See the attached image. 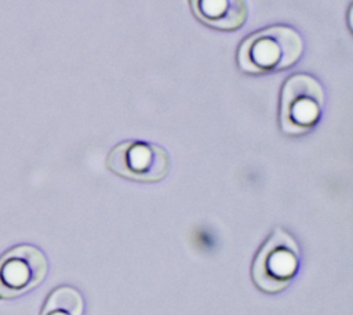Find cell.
<instances>
[{"mask_svg": "<svg viewBox=\"0 0 353 315\" xmlns=\"http://www.w3.org/2000/svg\"><path fill=\"white\" fill-rule=\"evenodd\" d=\"M302 51L301 35L290 26L276 25L245 37L237 50V64L244 73L263 75L291 68Z\"/></svg>", "mask_w": 353, "mask_h": 315, "instance_id": "6da1fadb", "label": "cell"}, {"mask_svg": "<svg viewBox=\"0 0 353 315\" xmlns=\"http://www.w3.org/2000/svg\"><path fill=\"white\" fill-rule=\"evenodd\" d=\"M48 260L33 245H17L0 256V300H14L36 289L47 276Z\"/></svg>", "mask_w": 353, "mask_h": 315, "instance_id": "5b68a950", "label": "cell"}, {"mask_svg": "<svg viewBox=\"0 0 353 315\" xmlns=\"http://www.w3.org/2000/svg\"><path fill=\"white\" fill-rule=\"evenodd\" d=\"M168 152L153 142L124 141L106 158V167L123 178L138 182L161 181L170 171Z\"/></svg>", "mask_w": 353, "mask_h": 315, "instance_id": "277c9868", "label": "cell"}, {"mask_svg": "<svg viewBox=\"0 0 353 315\" xmlns=\"http://www.w3.org/2000/svg\"><path fill=\"white\" fill-rule=\"evenodd\" d=\"M299 262V245L288 232L274 228L252 261V282L263 293H280L298 274Z\"/></svg>", "mask_w": 353, "mask_h": 315, "instance_id": "7a4b0ae2", "label": "cell"}, {"mask_svg": "<svg viewBox=\"0 0 353 315\" xmlns=\"http://www.w3.org/2000/svg\"><path fill=\"white\" fill-rule=\"evenodd\" d=\"M324 106V90L310 75L296 73L288 77L280 95V128L287 135H302L320 120Z\"/></svg>", "mask_w": 353, "mask_h": 315, "instance_id": "3957f363", "label": "cell"}, {"mask_svg": "<svg viewBox=\"0 0 353 315\" xmlns=\"http://www.w3.org/2000/svg\"><path fill=\"white\" fill-rule=\"evenodd\" d=\"M189 6L201 23L222 32L237 30L248 17L245 0H189Z\"/></svg>", "mask_w": 353, "mask_h": 315, "instance_id": "8992f818", "label": "cell"}, {"mask_svg": "<svg viewBox=\"0 0 353 315\" xmlns=\"http://www.w3.org/2000/svg\"><path fill=\"white\" fill-rule=\"evenodd\" d=\"M84 298L81 293L68 285L55 287L47 296L40 315H83Z\"/></svg>", "mask_w": 353, "mask_h": 315, "instance_id": "52a82bcc", "label": "cell"}]
</instances>
